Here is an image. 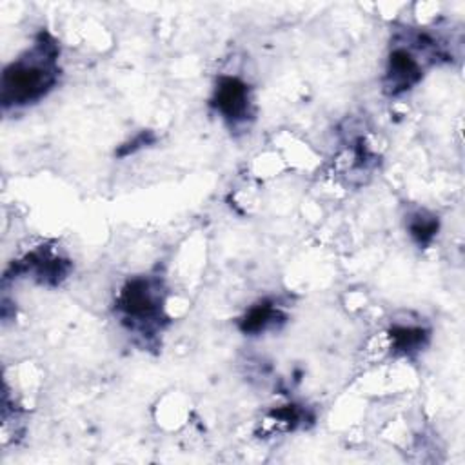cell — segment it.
<instances>
[{
  "label": "cell",
  "instance_id": "obj_1",
  "mask_svg": "<svg viewBox=\"0 0 465 465\" xmlns=\"http://www.w3.org/2000/svg\"><path fill=\"white\" fill-rule=\"evenodd\" d=\"M56 54L54 40L42 33L31 51L5 67L2 78L4 105H24L45 96L56 82Z\"/></svg>",
  "mask_w": 465,
  "mask_h": 465
},
{
  "label": "cell",
  "instance_id": "obj_2",
  "mask_svg": "<svg viewBox=\"0 0 465 465\" xmlns=\"http://www.w3.org/2000/svg\"><path fill=\"white\" fill-rule=\"evenodd\" d=\"M116 303L124 318L133 320L138 325L156 320L162 307L158 282L149 278H134L127 282L120 291Z\"/></svg>",
  "mask_w": 465,
  "mask_h": 465
},
{
  "label": "cell",
  "instance_id": "obj_3",
  "mask_svg": "<svg viewBox=\"0 0 465 465\" xmlns=\"http://www.w3.org/2000/svg\"><path fill=\"white\" fill-rule=\"evenodd\" d=\"M213 104L223 114V118L231 122H242L251 113V96L247 85L231 76L220 78L218 85L214 87Z\"/></svg>",
  "mask_w": 465,
  "mask_h": 465
},
{
  "label": "cell",
  "instance_id": "obj_4",
  "mask_svg": "<svg viewBox=\"0 0 465 465\" xmlns=\"http://www.w3.org/2000/svg\"><path fill=\"white\" fill-rule=\"evenodd\" d=\"M421 76V65L416 60V56L405 49V47H396L391 56H389V65H387V89L389 93H403L411 89Z\"/></svg>",
  "mask_w": 465,
  "mask_h": 465
},
{
  "label": "cell",
  "instance_id": "obj_5",
  "mask_svg": "<svg viewBox=\"0 0 465 465\" xmlns=\"http://www.w3.org/2000/svg\"><path fill=\"white\" fill-rule=\"evenodd\" d=\"M280 316V311L271 303H258L249 309V312L242 320L243 332H262Z\"/></svg>",
  "mask_w": 465,
  "mask_h": 465
},
{
  "label": "cell",
  "instance_id": "obj_6",
  "mask_svg": "<svg viewBox=\"0 0 465 465\" xmlns=\"http://www.w3.org/2000/svg\"><path fill=\"white\" fill-rule=\"evenodd\" d=\"M409 229H411L412 238H414L420 245H427V243L432 240L436 229H438V222L434 220V216L416 214V216L412 218Z\"/></svg>",
  "mask_w": 465,
  "mask_h": 465
}]
</instances>
